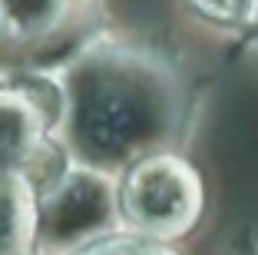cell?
Segmentation results:
<instances>
[{"label":"cell","instance_id":"2","mask_svg":"<svg viewBox=\"0 0 258 255\" xmlns=\"http://www.w3.org/2000/svg\"><path fill=\"white\" fill-rule=\"evenodd\" d=\"M119 199L99 169H63L33 192V245L46 252H73L116 222Z\"/></svg>","mask_w":258,"mask_h":255},{"label":"cell","instance_id":"9","mask_svg":"<svg viewBox=\"0 0 258 255\" xmlns=\"http://www.w3.org/2000/svg\"><path fill=\"white\" fill-rule=\"evenodd\" d=\"M251 20H255V30H258V0H255V14H251Z\"/></svg>","mask_w":258,"mask_h":255},{"label":"cell","instance_id":"4","mask_svg":"<svg viewBox=\"0 0 258 255\" xmlns=\"http://www.w3.org/2000/svg\"><path fill=\"white\" fill-rule=\"evenodd\" d=\"M50 110L27 86H0V176H27L46 152Z\"/></svg>","mask_w":258,"mask_h":255},{"label":"cell","instance_id":"6","mask_svg":"<svg viewBox=\"0 0 258 255\" xmlns=\"http://www.w3.org/2000/svg\"><path fill=\"white\" fill-rule=\"evenodd\" d=\"M33 245V189L20 176H0V255H27Z\"/></svg>","mask_w":258,"mask_h":255},{"label":"cell","instance_id":"7","mask_svg":"<svg viewBox=\"0 0 258 255\" xmlns=\"http://www.w3.org/2000/svg\"><path fill=\"white\" fill-rule=\"evenodd\" d=\"M196 7L202 10V14L215 17V20L242 23V20H251V14H255V0H196Z\"/></svg>","mask_w":258,"mask_h":255},{"label":"cell","instance_id":"1","mask_svg":"<svg viewBox=\"0 0 258 255\" xmlns=\"http://www.w3.org/2000/svg\"><path fill=\"white\" fill-rule=\"evenodd\" d=\"M169 96L146 60L122 50H86L60 80V116L86 163L116 166L159 139L172 116Z\"/></svg>","mask_w":258,"mask_h":255},{"label":"cell","instance_id":"3","mask_svg":"<svg viewBox=\"0 0 258 255\" xmlns=\"http://www.w3.org/2000/svg\"><path fill=\"white\" fill-rule=\"evenodd\" d=\"M119 206L143 232L179 235L196 222L202 189L196 173L175 156H146L122 182Z\"/></svg>","mask_w":258,"mask_h":255},{"label":"cell","instance_id":"8","mask_svg":"<svg viewBox=\"0 0 258 255\" xmlns=\"http://www.w3.org/2000/svg\"><path fill=\"white\" fill-rule=\"evenodd\" d=\"M80 255H166L152 245H139V242H103V245H93Z\"/></svg>","mask_w":258,"mask_h":255},{"label":"cell","instance_id":"5","mask_svg":"<svg viewBox=\"0 0 258 255\" xmlns=\"http://www.w3.org/2000/svg\"><path fill=\"white\" fill-rule=\"evenodd\" d=\"M73 0H0V33L10 40H46L67 23Z\"/></svg>","mask_w":258,"mask_h":255}]
</instances>
